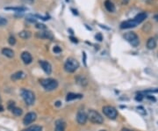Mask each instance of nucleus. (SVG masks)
I'll return each mask as SVG.
<instances>
[{
	"label": "nucleus",
	"mask_w": 158,
	"mask_h": 131,
	"mask_svg": "<svg viewBox=\"0 0 158 131\" xmlns=\"http://www.w3.org/2000/svg\"><path fill=\"white\" fill-rule=\"evenodd\" d=\"M41 84L46 91H54L58 87V82L53 78H44L40 80Z\"/></svg>",
	"instance_id": "1"
},
{
	"label": "nucleus",
	"mask_w": 158,
	"mask_h": 131,
	"mask_svg": "<svg viewBox=\"0 0 158 131\" xmlns=\"http://www.w3.org/2000/svg\"><path fill=\"white\" fill-rule=\"evenodd\" d=\"M21 96H22L23 100H25V102L27 106H32V105L34 104L35 95L32 91L26 90V89H22L21 90Z\"/></svg>",
	"instance_id": "2"
},
{
	"label": "nucleus",
	"mask_w": 158,
	"mask_h": 131,
	"mask_svg": "<svg viewBox=\"0 0 158 131\" xmlns=\"http://www.w3.org/2000/svg\"><path fill=\"white\" fill-rule=\"evenodd\" d=\"M79 68V63L73 57H69L64 64V69L69 73L75 72Z\"/></svg>",
	"instance_id": "3"
},
{
	"label": "nucleus",
	"mask_w": 158,
	"mask_h": 131,
	"mask_svg": "<svg viewBox=\"0 0 158 131\" xmlns=\"http://www.w3.org/2000/svg\"><path fill=\"white\" fill-rule=\"evenodd\" d=\"M87 116L90 122H92L94 124H102L104 122V119L101 116V115L95 110H92V109L89 110Z\"/></svg>",
	"instance_id": "4"
},
{
	"label": "nucleus",
	"mask_w": 158,
	"mask_h": 131,
	"mask_svg": "<svg viewBox=\"0 0 158 131\" xmlns=\"http://www.w3.org/2000/svg\"><path fill=\"white\" fill-rule=\"evenodd\" d=\"M124 38H125V40H126L127 42H129V43H130L133 47H134V48L138 47L139 44H140L139 37H138V35H137L135 33H134V32H127V33H126V34H124Z\"/></svg>",
	"instance_id": "5"
},
{
	"label": "nucleus",
	"mask_w": 158,
	"mask_h": 131,
	"mask_svg": "<svg viewBox=\"0 0 158 131\" xmlns=\"http://www.w3.org/2000/svg\"><path fill=\"white\" fill-rule=\"evenodd\" d=\"M103 113L106 117H108L109 119L114 120L117 118L118 116V111L116 110V108H114L112 106H105L103 107Z\"/></svg>",
	"instance_id": "6"
},
{
	"label": "nucleus",
	"mask_w": 158,
	"mask_h": 131,
	"mask_svg": "<svg viewBox=\"0 0 158 131\" xmlns=\"http://www.w3.org/2000/svg\"><path fill=\"white\" fill-rule=\"evenodd\" d=\"M36 118H37L36 114L34 113V112H30V113L26 114V116L24 117V119H23V123H24L25 125H29V124L33 123L34 122H35Z\"/></svg>",
	"instance_id": "7"
},
{
	"label": "nucleus",
	"mask_w": 158,
	"mask_h": 131,
	"mask_svg": "<svg viewBox=\"0 0 158 131\" xmlns=\"http://www.w3.org/2000/svg\"><path fill=\"white\" fill-rule=\"evenodd\" d=\"M88 120V116L86 115V113L83 110H79L77 112V115H76V121L79 124L81 125H84L86 123Z\"/></svg>",
	"instance_id": "8"
},
{
	"label": "nucleus",
	"mask_w": 158,
	"mask_h": 131,
	"mask_svg": "<svg viewBox=\"0 0 158 131\" xmlns=\"http://www.w3.org/2000/svg\"><path fill=\"white\" fill-rule=\"evenodd\" d=\"M136 26H137V24L134 19H128V20H126L120 24V28L121 29H129V28L135 27Z\"/></svg>",
	"instance_id": "9"
},
{
	"label": "nucleus",
	"mask_w": 158,
	"mask_h": 131,
	"mask_svg": "<svg viewBox=\"0 0 158 131\" xmlns=\"http://www.w3.org/2000/svg\"><path fill=\"white\" fill-rule=\"evenodd\" d=\"M40 65L41 67V69L44 70V72L48 75H50L51 72H52V67H51V64L47 62V61H40L39 62Z\"/></svg>",
	"instance_id": "10"
},
{
	"label": "nucleus",
	"mask_w": 158,
	"mask_h": 131,
	"mask_svg": "<svg viewBox=\"0 0 158 131\" xmlns=\"http://www.w3.org/2000/svg\"><path fill=\"white\" fill-rule=\"evenodd\" d=\"M21 59L25 64H29L33 61V57H32L31 54L29 52H26V51L21 54Z\"/></svg>",
	"instance_id": "11"
},
{
	"label": "nucleus",
	"mask_w": 158,
	"mask_h": 131,
	"mask_svg": "<svg viewBox=\"0 0 158 131\" xmlns=\"http://www.w3.org/2000/svg\"><path fill=\"white\" fill-rule=\"evenodd\" d=\"M66 122L63 120H57L55 122V129L54 131H65Z\"/></svg>",
	"instance_id": "12"
},
{
	"label": "nucleus",
	"mask_w": 158,
	"mask_h": 131,
	"mask_svg": "<svg viewBox=\"0 0 158 131\" xmlns=\"http://www.w3.org/2000/svg\"><path fill=\"white\" fill-rule=\"evenodd\" d=\"M37 37H40L41 39H48V40H53L54 36H53L52 33L49 31H44V32H40L37 34Z\"/></svg>",
	"instance_id": "13"
},
{
	"label": "nucleus",
	"mask_w": 158,
	"mask_h": 131,
	"mask_svg": "<svg viewBox=\"0 0 158 131\" xmlns=\"http://www.w3.org/2000/svg\"><path fill=\"white\" fill-rule=\"evenodd\" d=\"M146 18H147V13H146V12H141V13L137 14L133 19H134V20L136 22V24L138 25V24L142 23L143 20H145Z\"/></svg>",
	"instance_id": "14"
},
{
	"label": "nucleus",
	"mask_w": 158,
	"mask_h": 131,
	"mask_svg": "<svg viewBox=\"0 0 158 131\" xmlns=\"http://www.w3.org/2000/svg\"><path fill=\"white\" fill-rule=\"evenodd\" d=\"M83 95L82 94H78V93H74V92H69L67 94L66 97V100L67 101H71L74 100H77V99H82Z\"/></svg>",
	"instance_id": "15"
},
{
	"label": "nucleus",
	"mask_w": 158,
	"mask_h": 131,
	"mask_svg": "<svg viewBox=\"0 0 158 131\" xmlns=\"http://www.w3.org/2000/svg\"><path fill=\"white\" fill-rule=\"evenodd\" d=\"M105 9L110 12H113L115 11V5L113 4V3L111 0H105Z\"/></svg>",
	"instance_id": "16"
},
{
	"label": "nucleus",
	"mask_w": 158,
	"mask_h": 131,
	"mask_svg": "<svg viewBox=\"0 0 158 131\" xmlns=\"http://www.w3.org/2000/svg\"><path fill=\"white\" fill-rule=\"evenodd\" d=\"M147 48L149 49H154L157 48V41L155 38H149L147 42Z\"/></svg>",
	"instance_id": "17"
},
{
	"label": "nucleus",
	"mask_w": 158,
	"mask_h": 131,
	"mask_svg": "<svg viewBox=\"0 0 158 131\" xmlns=\"http://www.w3.org/2000/svg\"><path fill=\"white\" fill-rule=\"evenodd\" d=\"M2 54H3L4 56H5V57H9V58H11V57H14V52L12 51V49H8V48L3 49H2Z\"/></svg>",
	"instance_id": "18"
},
{
	"label": "nucleus",
	"mask_w": 158,
	"mask_h": 131,
	"mask_svg": "<svg viewBox=\"0 0 158 131\" xmlns=\"http://www.w3.org/2000/svg\"><path fill=\"white\" fill-rule=\"evenodd\" d=\"M25 77H26V75H25V73H24L23 71H18V72L14 73V74L11 76V79L15 81V80L22 79V78H24Z\"/></svg>",
	"instance_id": "19"
},
{
	"label": "nucleus",
	"mask_w": 158,
	"mask_h": 131,
	"mask_svg": "<svg viewBox=\"0 0 158 131\" xmlns=\"http://www.w3.org/2000/svg\"><path fill=\"white\" fill-rule=\"evenodd\" d=\"M76 83H77L78 84L82 85V86H85V85H87L88 81H87V79H86L84 77L78 76V77H76Z\"/></svg>",
	"instance_id": "20"
},
{
	"label": "nucleus",
	"mask_w": 158,
	"mask_h": 131,
	"mask_svg": "<svg viewBox=\"0 0 158 131\" xmlns=\"http://www.w3.org/2000/svg\"><path fill=\"white\" fill-rule=\"evenodd\" d=\"M19 36L22 39H29L31 37V32L29 31H21L19 34Z\"/></svg>",
	"instance_id": "21"
},
{
	"label": "nucleus",
	"mask_w": 158,
	"mask_h": 131,
	"mask_svg": "<svg viewBox=\"0 0 158 131\" xmlns=\"http://www.w3.org/2000/svg\"><path fill=\"white\" fill-rule=\"evenodd\" d=\"M5 10H11V11H16L18 12H23L27 9L26 7H6Z\"/></svg>",
	"instance_id": "22"
},
{
	"label": "nucleus",
	"mask_w": 158,
	"mask_h": 131,
	"mask_svg": "<svg viewBox=\"0 0 158 131\" xmlns=\"http://www.w3.org/2000/svg\"><path fill=\"white\" fill-rule=\"evenodd\" d=\"M22 131H42V128L39 125H34Z\"/></svg>",
	"instance_id": "23"
},
{
	"label": "nucleus",
	"mask_w": 158,
	"mask_h": 131,
	"mask_svg": "<svg viewBox=\"0 0 158 131\" xmlns=\"http://www.w3.org/2000/svg\"><path fill=\"white\" fill-rule=\"evenodd\" d=\"M11 112H12V114H13L15 116H20V115H22V113H23V111H22L21 108H19V107H16L11 110Z\"/></svg>",
	"instance_id": "24"
},
{
	"label": "nucleus",
	"mask_w": 158,
	"mask_h": 131,
	"mask_svg": "<svg viewBox=\"0 0 158 131\" xmlns=\"http://www.w3.org/2000/svg\"><path fill=\"white\" fill-rule=\"evenodd\" d=\"M26 21H28V22H30V23H36V19H35L34 16L32 15V14L26 16Z\"/></svg>",
	"instance_id": "25"
},
{
	"label": "nucleus",
	"mask_w": 158,
	"mask_h": 131,
	"mask_svg": "<svg viewBox=\"0 0 158 131\" xmlns=\"http://www.w3.org/2000/svg\"><path fill=\"white\" fill-rule=\"evenodd\" d=\"M137 110H138V112H139L141 115H147V112H146L145 108H144L143 107H142V106L137 107Z\"/></svg>",
	"instance_id": "26"
},
{
	"label": "nucleus",
	"mask_w": 158,
	"mask_h": 131,
	"mask_svg": "<svg viewBox=\"0 0 158 131\" xmlns=\"http://www.w3.org/2000/svg\"><path fill=\"white\" fill-rule=\"evenodd\" d=\"M8 42H9L10 45L13 46V45H15V43H16V39H15L13 36H10V37H9V40H8Z\"/></svg>",
	"instance_id": "27"
},
{
	"label": "nucleus",
	"mask_w": 158,
	"mask_h": 131,
	"mask_svg": "<svg viewBox=\"0 0 158 131\" xmlns=\"http://www.w3.org/2000/svg\"><path fill=\"white\" fill-rule=\"evenodd\" d=\"M143 93H158V88L157 89H149V90H146L144 92H142Z\"/></svg>",
	"instance_id": "28"
},
{
	"label": "nucleus",
	"mask_w": 158,
	"mask_h": 131,
	"mask_svg": "<svg viewBox=\"0 0 158 131\" xmlns=\"http://www.w3.org/2000/svg\"><path fill=\"white\" fill-rule=\"evenodd\" d=\"M7 24V19L0 16V26H4Z\"/></svg>",
	"instance_id": "29"
},
{
	"label": "nucleus",
	"mask_w": 158,
	"mask_h": 131,
	"mask_svg": "<svg viewBox=\"0 0 158 131\" xmlns=\"http://www.w3.org/2000/svg\"><path fill=\"white\" fill-rule=\"evenodd\" d=\"M143 98H144V96H143L142 93H139V94H137V95L135 96V100H137V101H142V100H143Z\"/></svg>",
	"instance_id": "30"
},
{
	"label": "nucleus",
	"mask_w": 158,
	"mask_h": 131,
	"mask_svg": "<svg viewBox=\"0 0 158 131\" xmlns=\"http://www.w3.org/2000/svg\"><path fill=\"white\" fill-rule=\"evenodd\" d=\"M14 107H15V102H13V101H10L9 104H8V109L11 111Z\"/></svg>",
	"instance_id": "31"
},
{
	"label": "nucleus",
	"mask_w": 158,
	"mask_h": 131,
	"mask_svg": "<svg viewBox=\"0 0 158 131\" xmlns=\"http://www.w3.org/2000/svg\"><path fill=\"white\" fill-rule=\"evenodd\" d=\"M54 52L55 53V54H59L61 51V48L60 47H58V46H55L54 48Z\"/></svg>",
	"instance_id": "32"
},
{
	"label": "nucleus",
	"mask_w": 158,
	"mask_h": 131,
	"mask_svg": "<svg viewBox=\"0 0 158 131\" xmlns=\"http://www.w3.org/2000/svg\"><path fill=\"white\" fill-rule=\"evenodd\" d=\"M95 38H96L99 42H101V41L103 40V37H102V34H97L96 36H95Z\"/></svg>",
	"instance_id": "33"
},
{
	"label": "nucleus",
	"mask_w": 158,
	"mask_h": 131,
	"mask_svg": "<svg viewBox=\"0 0 158 131\" xmlns=\"http://www.w3.org/2000/svg\"><path fill=\"white\" fill-rule=\"evenodd\" d=\"M36 27L40 29H46V26L43 24H36Z\"/></svg>",
	"instance_id": "34"
},
{
	"label": "nucleus",
	"mask_w": 158,
	"mask_h": 131,
	"mask_svg": "<svg viewBox=\"0 0 158 131\" xmlns=\"http://www.w3.org/2000/svg\"><path fill=\"white\" fill-rule=\"evenodd\" d=\"M147 98H148L149 100H150L154 101V102H156V101H157V99H156L155 97H152V96H150V95H148V96H147Z\"/></svg>",
	"instance_id": "35"
},
{
	"label": "nucleus",
	"mask_w": 158,
	"mask_h": 131,
	"mask_svg": "<svg viewBox=\"0 0 158 131\" xmlns=\"http://www.w3.org/2000/svg\"><path fill=\"white\" fill-rule=\"evenodd\" d=\"M69 39H70V40H71V42H76V43H77V42H78L77 39H76V38H75V37L70 36V37H69Z\"/></svg>",
	"instance_id": "36"
},
{
	"label": "nucleus",
	"mask_w": 158,
	"mask_h": 131,
	"mask_svg": "<svg viewBox=\"0 0 158 131\" xmlns=\"http://www.w3.org/2000/svg\"><path fill=\"white\" fill-rule=\"evenodd\" d=\"M21 1L26 4H33L34 3V0H21Z\"/></svg>",
	"instance_id": "37"
},
{
	"label": "nucleus",
	"mask_w": 158,
	"mask_h": 131,
	"mask_svg": "<svg viewBox=\"0 0 158 131\" xmlns=\"http://www.w3.org/2000/svg\"><path fill=\"white\" fill-rule=\"evenodd\" d=\"M83 56H84V65L86 66V54H85V52L83 53Z\"/></svg>",
	"instance_id": "38"
},
{
	"label": "nucleus",
	"mask_w": 158,
	"mask_h": 131,
	"mask_svg": "<svg viewBox=\"0 0 158 131\" xmlns=\"http://www.w3.org/2000/svg\"><path fill=\"white\" fill-rule=\"evenodd\" d=\"M55 106H56V107H60V106H61V103L60 101H57V102L55 103Z\"/></svg>",
	"instance_id": "39"
},
{
	"label": "nucleus",
	"mask_w": 158,
	"mask_h": 131,
	"mask_svg": "<svg viewBox=\"0 0 158 131\" xmlns=\"http://www.w3.org/2000/svg\"><path fill=\"white\" fill-rule=\"evenodd\" d=\"M4 111V107L0 104V112H3Z\"/></svg>",
	"instance_id": "40"
},
{
	"label": "nucleus",
	"mask_w": 158,
	"mask_h": 131,
	"mask_svg": "<svg viewBox=\"0 0 158 131\" xmlns=\"http://www.w3.org/2000/svg\"><path fill=\"white\" fill-rule=\"evenodd\" d=\"M129 2V0H123V4H127Z\"/></svg>",
	"instance_id": "41"
},
{
	"label": "nucleus",
	"mask_w": 158,
	"mask_h": 131,
	"mask_svg": "<svg viewBox=\"0 0 158 131\" xmlns=\"http://www.w3.org/2000/svg\"><path fill=\"white\" fill-rule=\"evenodd\" d=\"M122 131H132V130H127V129H123V130H122Z\"/></svg>",
	"instance_id": "42"
},
{
	"label": "nucleus",
	"mask_w": 158,
	"mask_h": 131,
	"mask_svg": "<svg viewBox=\"0 0 158 131\" xmlns=\"http://www.w3.org/2000/svg\"><path fill=\"white\" fill-rule=\"evenodd\" d=\"M1 101H2V100H1V98H0V103H1Z\"/></svg>",
	"instance_id": "43"
}]
</instances>
